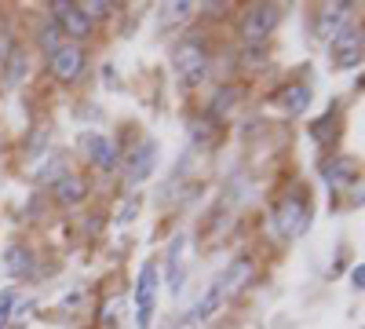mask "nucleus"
Here are the masks:
<instances>
[{"label": "nucleus", "mask_w": 365, "mask_h": 329, "mask_svg": "<svg viewBox=\"0 0 365 329\" xmlns=\"http://www.w3.org/2000/svg\"><path fill=\"white\" fill-rule=\"evenodd\" d=\"M172 66H175L179 84H187V88L201 84L205 74H208V51H205V44L197 37H182L175 44V51H172Z\"/></svg>", "instance_id": "f257e3e1"}, {"label": "nucleus", "mask_w": 365, "mask_h": 329, "mask_svg": "<svg viewBox=\"0 0 365 329\" xmlns=\"http://www.w3.org/2000/svg\"><path fill=\"white\" fill-rule=\"evenodd\" d=\"M282 22V8L278 4H252L241 19V41L249 48H263V41L274 34V26Z\"/></svg>", "instance_id": "f03ea898"}, {"label": "nucleus", "mask_w": 365, "mask_h": 329, "mask_svg": "<svg viewBox=\"0 0 365 329\" xmlns=\"http://www.w3.org/2000/svg\"><path fill=\"white\" fill-rule=\"evenodd\" d=\"M274 223H278V234L282 238H299L311 223V205L303 194H289L278 208H274Z\"/></svg>", "instance_id": "7ed1b4c3"}, {"label": "nucleus", "mask_w": 365, "mask_h": 329, "mask_svg": "<svg viewBox=\"0 0 365 329\" xmlns=\"http://www.w3.org/2000/svg\"><path fill=\"white\" fill-rule=\"evenodd\" d=\"M51 22H58L63 37H73V41H84L91 34V19L73 4V0H51Z\"/></svg>", "instance_id": "20e7f679"}, {"label": "nucleus", "mask_w": 365, "mask_h": 329, "mask_svg": "<svg viewBox=\"0 0 365 329\" xmlns=\"http://www.w3.org/2000/svg\"><path fill=\"white\" fill-rule=\"evenodd\" d=\"M154 304H158V263H146L139 285H135V322L139 329H150L154 322Z\"/></svg>", "instance_id": "39448f33"}, {"label": "nucleus", "mask_w": 365, "mask_h": 329, "mask_svg": "<svg viewBox=\"0 0 365 329\" xmlns=\"http://www.w3.org/2000/svg\"><path fill=\"white\" fill-rule=\"evenodd\" d=\"M88 66V55L81 44H63L55 55H48V70L55 81H77Z\"/></svg>", "instance_id": "423d86ee"}, {"label": "nucleus", "mask_w": 365, "mask_h": 329, "mask_svg": "<svg viewBox=\"0 0 365 329\" xmlns=\"http://www.w3.org/2000/svg\"><path fill=\"white\" fill-rule=\"evenodd\" d=\"M361 29L358 26H344L336 37H332V63L340 70H354L361 66Z\"/></svg>", "instance_id": "0eeeda50"}, {"label": "nucleus", "mask_w": 365, "mask_h": 329, "mask_svg": "<svg viewBox=\"0 0 365 329\" xmlns=\"http://www.w3.org/2000/svg\"><path fill=\"white\" fill-rule=\"evenodd\" d=\"M351 8H354V4H347V0H336V4H322V15H318V26H314L318 41H332V34H340V29L347 26Z\"/></svg>", "instance_id": "6e6552de"}, {"label": "nucleus", "mask_w": 365, "mask_h": 329, "mask_svg": "<svg viewBox=\"0 0 365 329\" xmlns=\"http://www.w3.org/2000/svg\"><path fill=\"white\" fill-rule=\"evenodd\" d=\"M51 194H55L58 205H81L88 198V183L81 176H73V172H63V176L51 179Z\"/></svg>", "instance_id": "1a4fd4ad"}, {"label": "nucleus", "mask_w": 365, "mask_h": 329, "mask_svg": "<svg viewBox=\"0 0 365 329\" xmlns=\"http://www.w3.org/2000/svg\"><path fill=\"white\" fill-rule=\"evenodd\" d=\"M84 151H88V158H91L96 168H103V172L117 168V146H113L110 136H96V132L84 136Z\"/></svg>", "instance_id": "9d476101"}, {"label": "nucleus", "mask_w": 365, "mask_h": 329, "mask_svg": "<svg viewBox=\"0 0 365 329\" xmlns=\"http://www.w3.org/2000/svg\"><path fill=\"white\" fill-rule=\"evenodd\" d=\"M252 275H256V263H252V256H241L237 263H230V267H227V275L220 278L223 296L241 293V289H245V282H252Z\"/></svg>", "instance_id": "9b49d317"}, {"label": "nucleus", "mask_w": 365, "mask_h": 329, "mask_svg": "<svg viewBox=\"0 0 365 329\" xmlns=\"http://www.w3.org/2000/svg\"><path fill=\"white\" fill-rule=\"evenodd\" d=\"M150 168H154V146H150V143H143V146H135V151L128 154V165H125V172H128V179H132V183H143V179L150 176Z\"/></svg>", "instance_id": "f8f14e48"}, {"label": "nucleus", "mask_w": 365, "mask_h": 329, "mask_svg": "<svg viewBox=\"0 0 365 329\" xmlns=\"http://www.w3.org/2000/svg\"><path fill=\"white\" fill-rule=\"evenodd\" d=\"M322 176L332 187H347L354 179V161L351 158H329V161H322Z\"/></svg>", "instance_id": "ddd939ff"}, {"label": "nucleus", "mask_w": 365, "mask_h": 329, "mask_svg": "<svg viewBox=\"0 0 365 329\" xmlns=\"http://www.w3.org/2000/svg\"><path fill=\"white\" fill-rule=\"evenodd\" d=\"M4 267H8V275H15V278H22V275H29L34 271V249L29 246H11L8 253H4Z\"/></svg>", "instance_id": "4468645a"}, {"label": "nucleus", "mask_w": 365, "mask_h": 329, "mask_svg": "<svg viewBox=\"0 0 365 329\" xmlns=\"http://www.w3.org/2000/svg\"><path fill=\"white\" fill-rule=\"evenodd\" d=\"M307 103H311V88L307 84H289L285 92H282L285 113H303V110H307Z\"/></svg>", "instance_id": "2eb2a0df"}, {"label": "nucleus", "mask_w": 365, "mask_h": 329, "mask_svg": "<svg viewBox=\"0 0 365 329\" xmlns=\"http://www.w3.org/2000/svg\"><path fill=\"white\" fill-rule=\"evenodd\" d=\"M0 66H4V84H19L22 74H26V55H22V48H11L8 59H4Z\"/></svg>", "instance_id": "dca6fc26"}, {"label": "nucleus", "mask_w": 365, "mask_h": 329, "mask_svg": "<svg viewBox=\"0 0 365 329\" xmlns=\"http://www.w3.org/2000/svg\"><path fill=\"white\" fill-rule=\"evenodd\" d=\"M234 103H237V92H234V88H220L216 99L208 103V117H212V121H216V117H227Z\"/></svg>", "instance_id": "f3484780"}, {"label": "nucleus", "mask_w": 365, "mask_h": 329, "mask_svg": "<svg viewBox=\"0 0 365 329\" xmlns=\"http://www.w3.org/2000/svg\"><path fill=\"white\" fill-rule=\"evenodd\" d=\"M37 44L48 51V55H55L58 48H63V29H58V22H48L44 29H41V37H37Z\"/></svg>", "instance_id": "a211bd4d"}, {"label": "nucleus", "mask_w": 365, "mask_h": 329, "mask_svg": "<svg viewBox=\"0 0 365 329\" xmlns=\"http://www.w3.org/2000/svg\"><path fill=\"white\" fill-rule=\"evenodd\" d=\"M77 8H81L88 19H110L117 4H113V0H84V4H77Z\"/></svg>", "instance_id": "6ab92c4d"}, {"label": "nucleus", "mask_w": 365, "mask_h": 329, "mask_svg": "<svg viewBox=\"0 0 365 329\" xmlns=\"http://www.w3.org/2000/svg\"><path fill=\"white\" fill-rule=\"evenodd\" d=\"M190 11H194L190 0H179V4H165V8H161V22H165V26H168V22H182Z\"/></svg>", "instance_id": "aec40b11"}, {"label": "nucleus", "mask_w": 365, "mask_h": 329, "mask_svg": "<svg viewBox=\"0 0 365 329\" xmlns=\"http://www.w3.org/2000/svg\"><path fill=\"white\" fill-rule=\"evenodd\" d=\"M311 136H314L318 143H329L332 136H336V117L329 113V117H322V121H314V125H311Z\"/></svg>", "instance_id": "412c9836"}, {"label": "nucleus", "mask_w": 365, "mask_h": 329, "mask_svg": "<svg viewBox=\"0 0 365 329\" xmlns=\"http://www.w3.org/2000/svg\"><path fill=\"white\" fill-rule=\"evenodd\" d=\"M220 304H223V289H220V282H216V285H212V289H208V296H205V300H201V308H197V315H201V318H208V315H212V311H216Z\"/></svg>", "instance_id": "4be33fe9"}, {"label": "nucleus", "mask_w": 365, "mask_h": 329, "mask_svg": "<svg viewBox=\"0 0 365 329\" xmlns=\"http://www.w3.org/2000/svg\"><path fill=\"white\" fill-rule=\"evenodd\" d=\"M241 63H245L249 70H259L267 63V51L263 48H245V51H241Z\"/></svg>", "instance_id": "5701e85b"}, {"label": "nucleus", "mask_w": 365, "mask_h": 329, "mask_svg": "<svg viewBox=\"0 0 365 329\" xmlns=\"http://www.w3.org/2000/svg\"><path fill=\"white\" fill-rule=\"evenodd\" d=\"M15 300H19L15 293H0V322H4V318L15 311Z\"/></svg>", "instance_id": "b1692460"}, {"label": "nucleus", "mask_w": 365, "mask_h": 329, "mask_svg": "<svg viewBox=\"0 0 365 329\" xmlns=\"http://www.w3.org/2000/svg\"><path fill=\"white\" fill-rule=\"evenodd\" d=\"M351 285L361 293V285H365V275H361V267H354V271H351Z\"/></svg>", "instance_id": "393cba45"}, {"label": "nucleus", "mask_w": 365, "mask_h": 329, "mask_svg": "<svg viewBox=\"0 0 365 329\" xmlns=\"http://www.w3.org/2000/svg\"><path fill=\"white\" fill-rule=\"evenodd\" d=\"M8 51H11V41H8L4 34H0V63H4V59H8Z\"/></svg>", "instance_id": "a878e982"}, {"label": "nucleus", "mask_w": 365, "mask_h": 329, "mask_svg": "<svg viewBox=\"0 0 365 329\" xmlns=\"http://www.w3.org/2000/svg\"><path fill=\"white\" fill-rule=\"evenodd\" d=\"M205 8H208V15H223L230 4H220V0H216V4H205Z\"/></svg>", "instance_id": "bb28decb"}]
</instances>
